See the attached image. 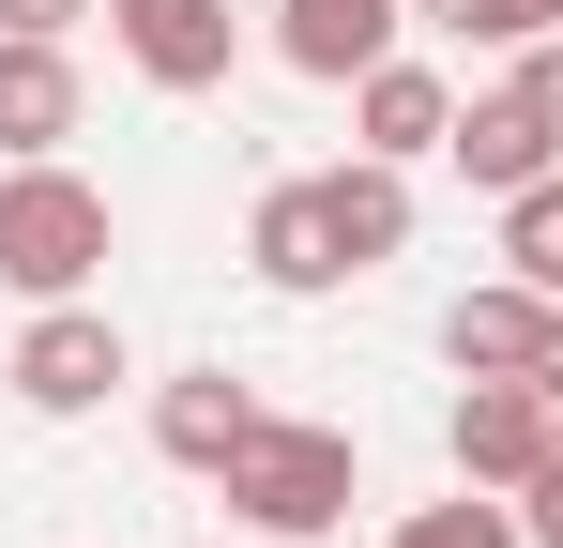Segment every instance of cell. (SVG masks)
I'll return each instance as SVG.
<instances>
[{"label": "cell", "instance_id": "obj_1", "mask_svg": "<svg viewBox=\"0 0 563 548\" xmlns=\"http://www.w3.org/2000/svg\"><path fill=\"white\" fill-rule=\"evenodd\" d=\"M122 244V213H107V183H77L62 153H15L0 168V289L15 305H77Z\"/></svg>", "mask_w": 563, "mask_h": 548}, {"label": "cell", "instance_id": "obj_13", "mask_svg": "<svg viewBox=\"0 0 563 548\" xmlns=\"http://www.w3.org/2000/svg\"><path fill=\"white\" fill-rule=\"evenodd\" d=\"M503 260H518V274H533V289H549V305H563V168H549V183H518V198H503Z\"/></svg>", "mask_w": 563, "mask_h": 548}, {"label": "cell", "instance_id": "obj_15", "mask_svg": "<svg viewBox=\"0 0 563 548\" xmlns=\"http://www.w3.org/2000/svg\"><path fill=\"white\" fill-rule=\"evenodd\" d=\"M427 31H457V46H533V31H563L549 0H411Z\"/></svg>", "mask_w": 563, "mask_h": 548}, {"label": "cell", "instance_id": "obj_5", "mask_svg": "<svg viewBox=\"0 0 563 548\" xmlns=\"http://www.w3.org/2000/svg\"><path fill=\"white\" fill-rule=\"evenodd\" d=\"M107 31H122V62L153 91H229V46H244L229 0H107Z\"/></svg>", "mask_w": 563, "mask_h": 548}, {"label": "cell", "instance_id": "obj_3", "mask_svg": "<svg viewBox=\"0 0 563 548\" xmlns=\"http://www.w3.org/2000/svg\"><path fill=\"white\" fill-rule=\"evenodd\" d=\"M15 412H46V427H77V412H107V381H137L122 365V320L107 305H31V336H15Z\"/></svg>", "mask_w": 563, "mask_h": 548}, {"label": "cell", "instance_id": "obj_17", "mask_svg": "<svg viewBox=\"0 0 563 548\" xmlns=\"http://www.w3.org/2000/svg\"><path fill=\"white\" fill-rule=\"evenodd\" d=\"M77 15H107V0H0V31H62V46H77Z\"/></svg>", "mask_w": 563, "mask_h": 548}, {"label": "cell", "instance_id": "obj_14", "mask_svg": "<svg viewBox=\"0 0 563 548\" xmlns=\"http://www.w3.org/2000/svg\"><path fill=\"white\" fill-rule=\"evenodd\" d=\"M396 548H533V534L503 518V487H457V503H411V518H396Z\"/></svg>", "mask_w": 563, "mask_h": 548}, {"label": "cell", "instance_id": "obj_12", "mask_svg": "<svg viewBox=\"0 0 563 548\" xmlns=\"http://www.w3.org/2000/svg\"><path fill=\"white\" fill-rule=\"evenodd\" d=\"M320 213H335V244H351V274H380L396 244H411V168H380V153H351V168H320Z\"/></svg>", "mask_w": 563, "mask_h": 548}, {"label": "cell", "instance_id": "obj_8", "mask_svg": "<svg viewBox=\"0 0 563 548\" xmlns=\"http://www.w3.org/2000/svg\"><path fill=\"white\" fill-rule=\"evenodd\" d=\"M396 31H411V0H275V62L320 91H351L396 62Z\"/></svg>", "mask_w": 563, "mask_h": 548}, {"label": "cell", "instance_id": "obj_18", "mask_svg": "<svg viewBox=\"0 0 563 548\" xmlns=\"http://www.w3.org/2000/svg\"><path fill=\"white\" fill-rule=\"evenodd\" d=\"M549 15H563V0H549Z\"/></svg>", "mask_w": 563, "mask_h": 548}, {"label": "cell", "instance_id": "obj_7", "mask_svg": "<svg viewBox=\"0 0 563 548\" xmlns=\"http://www.w3.org/2000/svg\"><path fill=\"white\" fill-rule=\"evenodd\" d=\"M77 122H92L77 46H62V31H0V168H15V153H62Z\"/></svg>", "mask_w": 563, "mask_h": 548}, {"label": "cell", "instance_id": "obj_4", "mask_svg": "<svg viewBox=\"0 0 563 548\" xmlns=\"http://www.w3.org/2000/svg\"><path fill=\"white\" fill-rule=\"evenodd\" d=\"M442 442H457V487H503V503H518L563 457V396L549 381H457V427H442Z\"/></svg>", "mask_w": 563, "mask_h": 548}, {"label": "cell", "instance_id": "obj_10", "mask_svg": "<svg viewBox=\"0 0 563 548\" xmlns=\"http://www.w3.org/2000/svg\"><path fill=\"white\" fill-rule=\"evenodd\" d=\"M244 260H260V289H351V244H335V213H320V168H305V183H260Z\"/></svg>", "mask_w": 563, "mask_h": 548}, {"label": "cell", "instance_id": "obj_6", "mask_svg": "<svg viewBox=\"0 0 563 548\" xmlns=\"http://www.w3.org/2000/svg\"><path fill=\"white\" fill-rule=\"evenodd\" d=\"M260 427H275V396H260V381H229V365L153 381V457H168V472H229Z\"/></svg>", "mask_w": 563, "mask_h": 548}, {"label": "cell", "instance_id": "obj_16", "mask_svg": "<svg viewBox=\"0 0 563 548\" xmlns=\"http://www.w3.org/2000/svg\"><path fill=\"white\" fill-rule=\"evenodd\" d=\"M518 534H533V548H563V457L533 472V487H518Z\"/></svg>", "mask_w": 563, "mask_h": 548}, {"label": "cell", "instance_id": "obj_11", "mask_svg": "<svg viewBox=\"0 0 563 548\" xmlns=\"http://www.w3.org/2000/svg\"><path fill=\"white\" fill-rule=\"evenodd\" d=\"M351 138H366L380 168H427L457 138V91L427 77V62H380V77H351Z\"/></svg>", "mask_w": 563, "mask_h": 548}, {"label": "cell", "instance_id": "obj_9", "mask_svg": "<svg viewBox=\"0 0 563 548\" xmlns=\"http://www.w3.org/2000/svg\"><path fill=\"white\" fill-rule=\"evenodd\" d=\"M549 289H533V274H503V289H457V305H442V365H457V381H533V365H549Z\"/></svg>", "mask_w": 563, "mask_h": 548}, {"label": "cell", "instance_id": "obj_2", "mask_svg": "<svg viewBox=\"0 0 563 548\" xmlns=\"http://www.w3.org/2000/svg\"><path fill=\"white\" fill-rule=\"evenodd\" d=\"M213 487H229V518H244V534H335V518L366 503V457H351V427H305V412H275V427L229 457Z\"/></svg>", "mask_w": 563, "mask_h": 548}]
</instances>
